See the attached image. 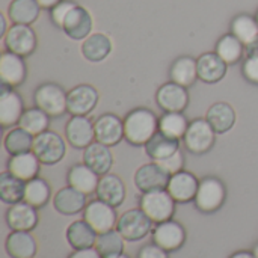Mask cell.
I'll use <instances>...</instances> for the list:
<instances>
[{"instance_id": "6da1fadb", "label": "cell", "mask_w": 258, "mask_h": 258, "mask_svg": "<svg viewBox=\"0 0 258 258\" xmlns=\"http://www.w3.org/2000/svg\"><path fill=\"white\" fill-rule=\"evenodd\" d=\"M157 132L159 119L150 109H135L124 119V136L135 147H145Z\"/></svg>"}, {"instance_id": "7a4b0ae2", "label": "cell", "mask_w": 258, "mask_h": 258, "mask_svg": "<svg viewBox=\"0 0 258 258\" xmlns=\"http://www.w3.org/2000/svg\"><path fill=\"white\" fill-rule=\"evenodd\" d=\"M139 209L144 210L145 215L154 224H160V222L169 221L174 216V212H175V200L171 197V194L166 189L145 192L141 197Z\"/></svg>"}, {"instance_id": "3957f363", "label": "cell", "mask_w": 258, "mask_h": 258, "mask_svg": "<svg viewBox=\"0 0 258 258\" xmlns=\"http://www.w3.org/2000/svg\"><path fill=\"white\" fill-rule=\"evenodd\" d=\"M32 151L36 154L41 163L56 165L63 159L67 153V145L60 135L51 130H45L35 136Z\"/></svg>"}, {"instance_id": "277c9868", "label": "cell", "mask_w": 258, "mask_h": 258, "mask_svg": "<svg viewBox=\"0 0 258 258\" xmlns=\"http://www.w3.org/2000/svg\"><path fill=\"white\" fill-rule=\"evenodd\" d=\"M216 135L218 133L207 118H197L189 122V128L184 135V145L194 154H204L213 148Z\"/></svg>"}, {"instance_id": "5b68a950", "label": "cell", "mask_w": 258, "mask_h": 258, "mask_svg": "<svg viewBox=\"0 0 258 258\" xmlns=\"http://www.w3.org/2000/svg\"><path fill=\"white\" fill-rule=\"evenodd\" d=\"M227 190L221 180L207 177L200 181V187L195 197V206L203 213H213L219 210L225 201Z\"/></svg>"}, {"instance_id": "8992f818", "label": "cell", "mask_w": 258, "mask_h": 258, "mask_svg": "<svg viewBox=\"0 0 258 258\" xmlns=\"http://www.w3.org/2000/svg\"><path fill=\"white\" fill-rule=\"evenodd\" d=\"M153 224L154 222L145 215L144 210L132 209L121 215V218L116 222V230L125 240L138 242L148 236L150 231H153Z\"/></svg>"}, {"instance_id": "52a82bcc", "label": "cell", "mask_w": 258, "mask_h": 258, "mask_svg": "<svg viewBox=\"0 0 258 258\" xmlns=\"http://www.w3.org/2000/svg\"><path fill=\"white\" fill-rule=\"evenodd\" d=\"M67 95L62 86L56 83H44L35 91V104L50 116H59L67 112Z\"/></svg>"}, {"instance_id": "ba28073f", "label": "cell", "mask_w": 258, "mask_h": 258, "mask_svg": "<svg viewBox=\"0 0 258 258\" xmlns=\"http://www.w3.org/2000/svg\"><path fill=\"white\" fill-rule=\"evenodd\" d=\"M83 219L95 230L97 234L116 228L118 222L115 207L109 206L101 200H94L88 203V206L83 210Z\"/></svg>"}, {"instance_id": "9c48e42d", "label": "cell", "mask_w": 258, "mask_h": 258, "mask_svg": "<svg viewBox=\"0 0 258 258\" xmlns=\"http://www.w3.org/2000/svg\"><path fill=\"white\" fill-rule=\"evenodd\" d=\"M3 39L8 51H12L23 57L32 54L38 45L36 35L33 29L27 24H12Z\"/></svg>"}, {"instance_id": "30bf717a", "label": "cell", "mask_w": 258, "mask_h": 258, "mask_svg": "<svg viewBox=\"0 0 258 258\" xmlns=\"http://www.w3.org/2000/svg\"><path fill=\"white\" fill-rule=\"evenodd\" d=\"M100 94L91 85H79L73 88L67 95V112L71 116H86L98 104Z\"/></svg>"}, {"instance_id": "8fae6325", "label": "cell", "mask_w": 258, "mask_h": 258, "mask_svg": "<svg viewBox=\"0 0 258 258\" xmlns=\"http://www.w3.org/2000/svg\"><path fill=\"white\" fill-rule=\"evenodd\" d=\"M184 240L186 231L183 225L172 219L156 224L153 228V242L168 252L180 249L184 245Z\"/></svg>"}, {"instance_id": "7c38bea8", "label": "cell", "mask_w": 258, "mask_h": 258, "mask_svg": "<svg viewBox=\"0 0 258 258\" xmlns=\"http://www.w3.org/2000/svg\"><path fill=\"white\" fill-rule=\"evenodd\" d=\"M65 138L74 148L85 150L95 141L94 122L88 116H71L65 125Z\"/></svg>"}, {"instance_id": "4fadbf2b", "label": "cell", "mask_w": 258, "mask_h": 258, "mask_svg": "<svg viewBox=\"0 0 258 258\" xmlns=\"http://www.w3.org/2000/svg\"><path fill=\"white\" fill-rule=\"evenodd\" d=\"M24 112L23 100L18 92L11 86L0 85V124L2 127H12L20 122V118Z\"/></svg>"}, {"instance_id": "5bb4252c", "label": "cell", "mask_w": 258, "mask_h": 258, "mask_svg": "<svg viewBox=\"0 0 258 258\" xmlns=\"http://www.w3.org/2000/svg\"><path fill=\"white\" fill-rule=\"evenodd\" d=\"M169 178L171 175L154 162V163H147L136 171L135 184L142 194L153 192V190H163L168 187Z\"/></svg>"}, {"instance_id": "9a60e30c", "label": "cell", "mask_w": 258, "mask_h": 258, "mask_svg": "<svg viewBox=\"0 0 258 258\" xmlns=\"http://www.w3.org/2000/svg\"><path fill=\"white\" fill-rule=\"evenodd\" d=\"M62 30L76 41H83L91 35L92 30V17L89 11L83 6L76 5L62 23Z\"/></svg>"}, {"instance_id": "2e32d148", "label": "cell", "mask_w": 258, "mask_h": 258, "mask_svg": "<svg viewBox=\"0 0 258 258\" xmlns=\"http://www.w3.org/2000/svg\"><path fill=\"white\" fill-rule=\"evenodd\" d=\"M156 101L165 112H183L189 104V94L184 86L168 82L157 89Z\"/></svg>"}, {"instance_id": "e0dca14e", "label": "cell", "mask_w": 258, "mask_h": 258, "mask_svg": "<svg viewBox=\"0 0 258 258\" xmlns=\"http://www.w3.org/2000/svg\"><path fill=\"white\" fill-rule=\"evenodd\" d=\"M95 128V141L101 142L107 147H113L119 144L124 136V121L113 113H104L94 122Z\"/></svg>"}, {"instance_id": "ac0fdd59", "label": "cell", "mask_w": 258, "mask_h": 258, "mask_svg": "<svg viewBox=\"0 0 258 258\" xmlns=\"http://www.w3.org/2000/svg\"><path fill=\"white\" fill-rule=\"evenodd\" d=\"M27 68L23 56L12 51H3L0 56V80L2 83L15 88L26 80Z\"/></svg>"}, {"instance_id": "d6986e66", "label": "cell", "mask_w": 258, "mask_h": 258, "mask_svg": "<svg viewBox=\"0 0 258 258\" xmlns=\"http://www.w3.org/2000/svg\"><path fill=\"white\" fill-rule=\"evenodd\" d=\"M198 187H200V180L194 174L187 171H180L171 175L166 190L171 194L175 203L184 204V203H190L195 200Z\"/></svg>"}, {"instance_id": "ffe728a7", "label": "cell", "mask_w": 258, "mask_h": 258, "mask_svg": "<svg viewBox=\"0 0 258 258\" xmlns=\"http://www.w3.org/2000/svg\"><path fill=\"white\" fill-rule=\"evenodd\" d=\"M38 221L36 209L26 201L12 204L6 212V224L12 231H32L38 225Z\"/></svg>"}, {"instance_id": "44dd1931", "label": "cell", "mask_w": 258, "mask_h": 258, "mask_svg": "<svg viewBox=\"0 0 258 258\" xmlns=\"http://www.w3.org/2000/svg\"><path fill=\"white\" fill-rule=\"evenodd\" d=\"M83 163L100 177L109 174L113 165V154L110 151V147L94 141L89 147L83 150Z\"/></svg>"}, {"instance_id": "7402d4cb", "label": "cell", "mask_w": 258, "mask_h": 258, "mask_svg": "<svg viewBox=\"0 0 258 258\" xmlns=\"http://www.w3.org/2000/svg\"><path fill=\"white\" fill-rule=\"evenodd\" d=\"M198 63V79L204 83H218L227 74L228 63L215 51L204 53L197 59Z\"/></svg>"}, {"instance_id": "603a6c76", "label": "cell", "mask_w": 258, "mask_h": 258, "mask_svg": "<svg viewBox=\"0 0 258 258\" xmlns=\"http://www.w3.org/2000/svg\"><path fill=\"white\" fill-rule=\"evenodd\" d=\"M5 249L11 258H33L38 245L30 231H12L5 242Z\"/></svg>"}, {"instance_id": "cb8c5ba5", "label": "cell", "mask_w": 258, "mask_h": 258, "mask_svg": "<svg viewBox=\"0 0 258 258\" xmlns=\"http://www.w3.org/2000/svg\"><path fill=\"white\" fill-rule=\"evenodd\" d=\"M53 206L54 209L67 216L77 215L85 210L86 204V195L71 186L63 187L57 190V194L53 198Z\"/></svg>"}, {"instance_id": "d4e9b609", "label": "cell", "mask_w": 258, "mask_h": 258, "mask_svg": "<svg viewBox=\"0 0 258 258\" xmlns=\"http://www.w3.org/2000/svg\"><path fill=\"white\" fill-rule=\"evenodd\" d=\"M95 194L98 200L107 203L112 207H118L125 200V186L118 175L106 174L100 177V183Z\"/></svg>"}, {"instance_id": "484cf974", "label": "cell", "mask_w": 258, "mask_h": 258, "mask_svg": "<svg viewBox=\"0 0 258 258\" xmlns=\"http://www.w3.org/2000/svg\"><path fill=\"white\" fill-rule=\"evenodd\" d=\"M67 181H68V186L83 192L85 195H91V194L97 192V187L100 183V175L97 172H94L85 163H80V165H74L68 171Z\"/></svg>"}, {"instance_id": "4316f807", "label": "cell", "mask_w": 258, "mask_h": 258, "mask_svg": "<svg viewBox=\"0 0 258 258\" xmlns=\"http://www.w3.org/2000/svg\"><path fill=\"white\" fill-rule=\"evenodd\" d=\"M39 165H41V162L36 157V154L33 151H27V153L11 156L9 162H8V171L12 175L21 178L23 181H29V180L38 177Z\"/></svg>"}, {"instance_id": "83f0119b", "label": "cell", "mask_w": 258, "mask_h": 258, "mask_svg": "<svg viewBox=\"0 0 258 258\" xmlns=\"http://www.w3.org/2000/svg\"><path fill=\"white\" fill-rule=\"evenodd\" d=\"M206 118L218 135H224V133L230 132L236 124V112H234L233 106H230L228 103H224V101H219V103H215L213 106H210Z\"/></svg>"}, {"instance_id": "f1b7e54d", "label": "cell", "mask_w": 258, "mask_h": 258, "mask_svg": "<svg viewBox=\"0 0 258 258\" xmlns=\"http://www.w3.org/2000/svg\"><path fill=\"white\" fill-rule=\"evenodd\" d=\"M82 54L89 62H101L112 51V41L104 33H91L82 42Z\"/></svg>"}, {"instance_id": "f546056e", "label": "cell", "mask_w": 258, "mask_h": 258, "mask_svg": "<svg viewBox=\"0 0 258 258\" xmlns=\"http://www.w3.org/2000/svg\"><path fill=\"white\" fill-rule=\"evenodd\" d=\"M171 82L178 83L184 88H189L198 79V63L197 59L190 56H181L174 60L169 68Z\"/></svg>"}, {"instance_id": "4dcf8cb0", "label": "cell", "mask_w": 258, "mask_h": 258, "mask_svg": "<svg viewBox=\"0 0 258 258\" xmlns=\"http://www.w3.org/2000/svg\"><path fill=\"white\" fill-rule=\"evenodd\" d=\"M97 233L95 230L83 219L76 221L67 228V240L73 249H86L94 248L97 242Z\"/></svg>"}, {"instance_id": "1f68e13d", "label": "cell", "mask_w": 258, "mask_h": 258, "mask_svg": "<svg viewBox=\"0 0 258 258\" xmlns=\"http://www.w3.org/2000/svg\"><path fill=\"white\" fill-rule=\"evenodd\" d=\"M41 6L38 0H12L8 8V17L14 24L30 26L39 17Z\"/></svg>"}, {"instance_id": "d6a6232c", "label": "cell", "mask_w": 258, "mask_h": 258, "mask_svg": "<svg viewBox=\"0 0 258 258\" xmlns=\"http://www.w3.org/2000/svg\"><path fill=\"white\" fill-rule=\"evenodd\" d=\"M178 150H180V141L169 138L162 132H157L145 145V151H147L148 157L153 159L154 162L162 160V159L174 154Z\"/></svg>"}, {"instance_id": "836d02e7", "label": "cell", "mask_w": 258, "mask_h": 258, "mask_svg": "<svg viewBox=\"0 0 258 258\" xmlns=\"http://www.w3.org/2000/svg\"><path fill=\"white\" fill-rule=\"evenodd\" d=\"M26 181L12 175L9 171L2 172L0 175V200L6 204H17L24 201Z\"/></svg>"}, {"instance_id": "e575fe53", "label": "cell", "mask_w": 258, "mask_h": 258, "mask_svg": "<svg viewBox=\"0 0 258 258\" xmlns=\"http://www.w3.org/2000/svg\"><path fill=\"white\" fill-rule=\"evenodd\" d=\"M189 128V121L183 112H166L159 118V132L165 133L174 139H184V135Z\"/></svg>"}, {"instance_id": "d590c367", "label": "cell", "mask_w": 258, "mask_h": 258, "mask_svg": "<svg viewBox=\"0 0 258 258\" xmlns=\"http://www.w3.org/2000/svg\"><path fill=\"white\" fill-rule=\"evenodd\" d=\"M33 139L35 136L30 135L29 132H26L23 127H15L12 130H9L5 136L3 145L6 148V151L11 156L15 154H21V153H27L32 151L33 148Z\"/></svg>"}, {"instance_id": "8d00e7d4", "label": "cell", "mask_w": 258, "mask_h": 258, "mask_svg": "<svg viewBox=\"0 0 258 258\" xmlns=\"http://www.w3.org/2000/svg\"><path fill=\"white\" fill-rule=\"evenodd\" d=\"M216 53L228 65H234L245 54V44L237 36H234L233 33H227V35H224L218 41V44H216Z\"/></svg>"}, {"instance_id": "74e56055", "label": "cell", "mask_w": 258, "mask_h": 258, "mask_svg": "<svg viewBox=\"0 0 258 258\" xmlns=\"http://www.w3.org/2000/svg\"><path fill=\"white\" fill-rule=\"evenodd\" d=\"M124 240L125 239L115 228V230H110L97 236L95 249L100 252V255L103 258L115 257L124 252Z\"/></svg>"}, {"instance_id": "f35d334b", "label": "cell", "mask_w": 258, "mask_h": 258, "mask_svg": "<svg viewBox=\"0 0 258 258\" xmlns=\"http://www.w3.org/2000/svg\"><path fill=\"white\" fill-rule=\"evenodd\" d=\"M51 195V189L48 183L44 178L35 177L29 181H26V192H24V201L35 209L44 207Z\"/></svg>"}, {"instance_id": "ab89813d", "label": "cell", "mask_w": 258, "mask_h": 258, "mask_svg": "<svg viewBox=\"0 0 258 258\" xmlns=\"http://www.w3.org/2000/svg\"><path fill=\"white\" fill-rule=\"evenodd\" d=\"M48 124H50V115H47L39 107L26 109L18 122L20 127H23L26 132H29L33 136L48 130Z\"/></svg>"}, {"instance_id": "60d3db41", "label": "cell", "mask_w": 258, "mask_h": 258, "mask_svg": "<svg viewBox=\"0 0 258 258\" xmlns=\"http://www.w3.org/2000/svg\"><path fill=\"white\" fill-rule=\"evenodd\" d=\"M231 33L237 36L245 45H248L258 36L257 18L248 14H240L234 17V20L231 21Z\"/></svg>"}, {"instance_id": "b9f144b4", "label": "cell", "mask_w": 258, "mask_h": 258, "mask_svg": "<svg viewBox=\"0 0 258 258\" xmlns=\"http://www.w3.org/2000/svg\"><path fill=\"white\" fill-rule=\"evenodd\" d=\"M156 163H157L162 169H165L169 175H174V174L183 171L184 156H183V153L178 150V151H175L174 154H171V156H168V157H165V159H162V160H157Z\"/></svg>"}, {"instance_id": "7bdbcfd3", "label": "cell", "mask_w": 258, "mask_h": 258, "mask_svg": "<svg viewBox=\"0 0 258 258\" xmlns=\"http://www.w3.org/2000/svg\"><path fill=\"white\" fill-rule=\"evenodd\" d=\"M76 5H77V3L70 2V0H62L60 3H57L53 9H50V11H51V21H53L57 27L62 29V23H63L65 17L68 15V12H70Z\"/></svg>"}, {"instance_id": "ee69618b", "label": "cell", "mask_w": 258, "mask_h": 258, "mask_svg": "<svg viewBox=\"0 0 258 258\" xmlns=\"http://www.w3.org/2000/svg\"><path fill=\"white\" fill-rule=\"evenodd\" d=\"M242 71L246 80H249L254 85H258V57H246Z\"/></svg>"}, {"instance_id": "f6af8a7d", "label": "cell", "mask_w": 258, "mask_h": 258, "mask_svg": "<svg viewBox=\"0 0 258 258\" xmlns=\"http://www.w3.org/2000/svg\"><path fill=\"white\" fill-rule=\"evenodd\" d=\"M138 258H169V255H168V251H165L156 243H151V245H145L139 251Z\"/></svg>"}, {"instance_id": "bcb514c9", "label": "cell", "mask_w": 258, "mask_h": 258, "mask_svg": "<svg viewBox=\"0 0 258 258\" xmlns=\"http://www.w3.org/2000/svg\"><path fill=\"white\" fill-rule=\"evenodd\" d=\"M68 258H103L100 252L94 248H86V249H76Z\"/></svg>"}, {"instance_id": "7dc6e473", "label": "cell", "mask_w": 258, "mask_h": 258, "mask_svg": "<svg viewBox=\"0 0 258 258\" xmlns=\"http://www.w3.org/2000/svg\"><path fill=\"white\" fill-rule=\"evenodd\" d=\"M245 56L246 57H258V36L251 41L248 45H245Z\"/></svg>"}, {"instance_id": "c3c4849f", "label": "cell", "mask_w": 258, "mask_h": 258, "mask_svg": "<svg viewBox=\"0 0 258 258\" xmlns=\"http://www.w3.org/2000/svg\"><path fill=\"white\" fill-rule=\"evenodd\" d=\"M62 0H38L39 6L41 8H45V9H53L57 3H60Z\"/></svg>"}, {"instance_id": "681fc988", "label": "cell", "mask_w": 258, "mask_h": 258, "mask_svg": "<svg viewBox=\"0 0 258 258\" xmlns=\"http://www.w3.org/2000/svg\"><path fill=\"white\" fill-rule=\"evenodd\" d=\"M230 258H257L254 255V252H249V251H239L236 254H233Z\"/></svg>"}, {"instance_id": "f907efd6", "label": "cell", "mask_w": 258, "mask_h": 258, "mask_svg": "<svg viewBox=\"0 0 258 258\" xmlns=\"http://www.w3.org/2000/svg\"><path fill=\"white\" fill-rule=\"evenodd\" d=\"M0 23H2V27H0V36H5L6 32L9 30V27L6 26V18L5 15H0Z\"/></svg>"}, {"instance_id": "816d5d0a", "label": "cell", "mask_w": 258, "mask_h": 258, "mask_svg": "<svg viewBox=\"0 0 258 258\" xmlns=\"http://www.w3.org/2000/svg\"><path fill=\"white\" fill-rule=\"evenodd\" d=\"M110 258H130L128 255H125V254H119V255H115V257H110Z\"/></svg>"}, {"instance_id": "f5cc1de1", "label": "cell", "mask_w": 258, "mask_h": 258, "mask_svg": "<svg viewBox=\"0 0 258 258\" xmlns=\"http://www.w3.org/2000/svg\"><path fill=\"white\" fill-rule=\"evenodd\" d=\"M252 252H254V255L258 258V245H255V248H254V251H252Z\"/></svg>"}, {"instance_id": "db71d44e", "label": "cell", "mask_w": 258, "mask_h": 258, "mask_svg": "<svg viewBox=\"0 0 258 258\" xmlns=\"http://www.w3.org/2000/svg\"><path fill=\"white\" fill-rule=\"evenodd\" d=\"M255 18H257V21H258V12H257V17H255Z\"/></svg>"}]
</instances>
